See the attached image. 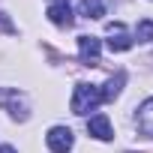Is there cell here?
I'll use <instances>...</instances> for the list:
<instances>
[{"label": "cell", "mask_w": 153, "mask_h": 153, "mask_svg": "<svg viewBox=\"0 0 153 153\" xmlns=\"http://www.w3.org/2000/svg\"><path fill=\"white\" fill-rule=\"evenodd\" d=\"M99 102H102V87H96V84H75L69 105H72L75 114H90V111L99 108Z\"/></svg>", "instance_id": "cell-1"}, {"label": "cell", "mask_w": 153, "mask_h": 153, "mask_svg": "<svg viewBox=\"0 0 153 153\" xmlns=\"http://www.w3.org/2000/svg\"><path fill=\"white\" fill-rule=\"evenodd\" d=\"M45 144H48V150H51V153H69V150H72V144H75L72 129H69V126H51V129H48V135H45Z\"/></svg>", "instance_id": "cell-2"}, {"label": "cell", "mask_w": 153, "mask_h": 153, "mask_svg": "<svg viewBox=\"0 0 153 153\" xmlns=\"http://www.w3.org/2000/svg\"><path fill=\"white\" fill-rule=\"evenodd\" d=\"M99 54H102V42L96 36H78V57H81V63L96 66L99 63Z\"/></svg>", "instance_id": "cell-3"}, {"label": "cell", "mask_w": 153, "mask_h": 153, "mask_svg": "<svg viewBox=\"0 0 153 153\" xmlns=\"http://www.w3.org/2000/svg\"><path fill=\"white\" fill-rule=\"evenodd\" d=\"M0 105H3L12 117L27 120V105H24V96H21V93H15V90H0Z\"/></svg>", "instance_id": "cell-4"}, {"label": "cell", "mask_w": 153, "mask_h": 153, "mask_svg": "<svg viewBox=\"0 0 153 153\" xmlns=\"http://www.w3.org/2000/svg\"><path fill=\"white\" fill-rule=\"evenodd\" d=\"M108 36H111V39H108V48H111V51H129V48H132V36L126 33V27H123L120 21H111V24H108Z\"/></svg>", "instance_id": "cell-5"}, {"label": "cell", "mask_w": 153, "mask_h": 153, "mask_svg": "<svg viewBox=\"0 0 153 153\" xmlns=\"http://www.w3.org/2000/svg\"><path fill=\"white\" fill-rule=\"evenodd\" d=\"M135 126H138L141 135L153 138V96L138 105V111H135Z\"/></svg>", "instance_id": "cell-6"}, {"label": "cell", "mask_w": 153, "mask_h": 153, "mask_svg": "<svg viewBox=\"0 0 153 153\" xmlns=\"http://www.w3.org/2000/svg\"><path fill=\"white\" fill-rule=\"evenodd\" d=\"M87 132H90L93 138H99V141H111V138H114L111 120H108L105 114H93V117L87 120Z\"/></svg>", "instance_id": "cell-7"}, {"label": "cell", "mask_w": 153, "mask_h": 153, "mask_svg": "<svg viewBox=\"0 0 153 153\" xmlns=\"http://www.w3.org/2000/svg\"><path fill=\"white\" fill-rule=\"evenodd\" d=\"M48 18H51V24H57V27H69V24H72V9H69V3H48Z\"/></svg>", "instance_id": "cell-8"}, {"label": "cell", "mask_w": 153, "mask_h": 153, "mask_svg": "<svg viewBox=\"0 0 153 153\" xmlns=\"http://www.w3.org/2000/svg\"><path fill=\"white\" fill-rule=\"evenodd\" d=\"M81 15H87V18H102V15H105L102 0H81Z\"/></svg>", "instance_id": "cell-9"}, {"label": "cell", "mask_w": 153, "mask_h": 153, "mask_svg": "<svg viewBox=\"0 0 153 153\" xmlns=\"http://www.w3.org/2000/svg\"><path fill=\"white\" fill-rule=\"evenodd\" d=\"M135 39H138V42H150V39H153V21H150V18L138 21V30H135Z\"/></svg>", "instance_id": "cell-10"}, {"label": "cell", "mask_w": 153, "mask_h": 153, "mask_svg": "<svg viewBox=\"0 0 153 153\" xmlns=\"http://www.w3.org/2000/svg\"><path fill=\"white\" fill-rule=\"evenodd\" d=\"M120 84H123V75H117V78H111V81L105 84V90H102V102H105V99H114V96L120 93Z\"/></svg>", "instance_id": "cell-11"}, {"label": "cell", "mask_w": 153, "mask_h": 153, "mask_svg": "<svg viewBox=\"0 0 153 153\" xmlns=\"http://www.w3.org/2000/svg\"><path fill=\"white\" fill-rule=\"evenodd\" d=\"M0 30H6V33H12V24H9L6 12H0Z\"/></svg>", "instance_id": "cell-12"}, {"label": "cell", "mask_w": 153, "mask_h": 153, "mask_svg": "<svg viewBox=\"0 0 153 153\" xmlns=\"http://www.w3.org/2000/svg\"><path fill=\"white\" fill-rule=\"evenodd\" d=\"M0 153H18V150H15L12 144H0Z\"/></svg>", "instance_id": "cell-13"}, {"label": "cell", "mask_w": 153, "mask_h": 153, "mask_svg": "<svg viewBox=\"0 0 153 153\" xmlns=\"http://www.w3.org/2000/svg\"><path fill=\"white\" fill-rule=\"evenodd\" d=\"M51 3H69V0H51Z\"/></svg>", "instance_id": "cell-14"}]
</instances>
